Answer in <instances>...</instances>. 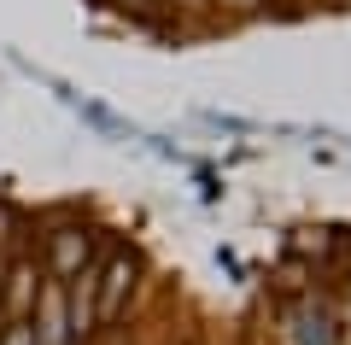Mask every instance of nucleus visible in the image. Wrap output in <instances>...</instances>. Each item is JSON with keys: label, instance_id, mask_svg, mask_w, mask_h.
Wrapping results in <instances>:
<instances>
[{"label": "nucleus", "instance_id": "f257e3e1", "mask_svg": "<svg viewBox=\"0 0 351 345\" xmlns=\"http://www.w3.org/2000/svg\"><path fill=\"white\" fill-rule=\"evenodd\" d=\"M135 281V258H117L112 270H106V293H100V322H117V310H123V287Z\"/></svg>", "mask_w": 351, "mask_h": 345}, {"label": "nucleus", "instance_id": "f03ea898", "mask_svg": "<svg viewBox=\"0 0 351 345\" xmlns=\"http://www.w3.org/2000/svg\"><path fill=\"white\" fill-rule=\"evenodd\" d=\"M82 258H88V235H82V228H64V235H53V270H59V275H71Z\"/></svg>", "mask_w": 351, "mask_h": 345}, {"label": "nucleus", "instance_id": "7ed1b4c3", "mask_svg": "<svg viewBox=\"0 0 351 345\" xmlns=\"http://www.w3.org/2000/svg\"><path fill=\"white\" fill-rule=\"evenodd\" d=\"M59 305H64V293H59V287H47V298H41V328H36V340H41V345H64Z\"/></svg>", "mask_w": 351, "mask_h": 345}, {"label": "nucleus", "instance_id": "20e7f679", "mask_svg": "<svg viewBox=\"0 0 351 345\" xmlns=\"http://www.w3.org/2000/svg\"><path fill=\"white\" fill-rule=\"evenodd\" d=\"M123 6H147V0H123Z\"/></svg>", "mask_w": 351, "mask_h": 345}, {"label": "nucleus", "instance_id": "39448f33", "mask_svg": "<svg viewBox=\"0 0 351 345\" xmlns=\"http://www.w3.org/2000/svg\"><path fill=\"white\" fill-rule=\"evenodd\" d=\"M0 275H6V263H0Z\"/></svg>", "mask_w": 351, "mask_h": 345}]
</instances>
